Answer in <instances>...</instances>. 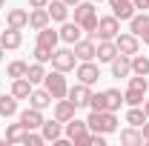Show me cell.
Returning <instances> with one entry per match:
<instances>
[{
	"label": "cell",
	"instance_id": "6da1fadb",
	"mask_svg": "<svg viewBox=\"0 0 149 146\" xmlns=\"http://www.w3.org/2000/svg\"><path fill=\"white\" fill-rule=\"evenodd\" d=\"M74 23H80V29L86 35H92L97 29V3L95 0H80L74 6Z\"/></svg>",
	"mask_w": 149,
	"mask_h": 146
},
{
	"label": "cell",
	"instance_id": "7a4b0ae2",
	"mask_svg": "<svg viewBox=\"0 0 149 146\" xmlns=\"http://www.w3.org/2000/svg\"><path fill=\"white\" fill-rule=\"evenodd\" d=\"M86 123L92 132H100V135H112V132H118V112H95L89 109V117H86Z\"/></svg>",
	"mask_w": 149,
	"mask_h": 146
},
{
	"label": "cell",
	"instance_id": "3957f363",
	"mask_svg": "<svg viewBox=\"0 0 149 146\" xmlns=\"http://www.w3.org/2000/svg\"><path fill=\"white\" fill-rule=\"evenodd\" d=\"M149 92V80L143 74H129V83H126V92H123V103L126 106H141L143 97Z\"/></svg>",
	"mask_w": 149,
	"mask_h": 146
},
{
	"label": "cell",
	"instance_id": "277c9868",
	"mask_svg": "<svg viewBox=\"0 0 149 146\" xmlns=\"http://www.w3.org/2000/svg\"><path fill=\"white\" fill-rule=\"evenodd\" d=\"M63 135L72 140V146H89V123L86 120H77V117L66 120L63 123Z\"/></svg>",
	"mask_w": 149,
	"mask_h": 146
},
{
	"label": "cell",
	"instance_id": "5b68a950",
	"mask_svg": "<svg viewBox=\"0 0 149 146\" xmlns=\"http://www.w3.org/2000/svg\"><path fill=\"white\" fill-rule=\"evenodd\" d=\"M118 35H120V20L115 15H106V17H97V29L89 37L92 40H115Z\"/></svg>",
	"mask_w": 149,
	"mask_h": 146
},
{
	"label": "cell",
	"instance_id": "8992f818",
	"mask_svg": "<svg viewBox=\"0 0 149 146\" xmlns=\"http://www.w3.org/2000/svg\"><path fill=\"white\" fill-rule=\"evenodd\" d=\"M74 66H77V57H74L72 46H57L55 52H52V69L57 72H74Z\"/></svg>",
	"mask_w": 149,
	"mask_h": 146
},
{
	"label": "cell",
	"instance_id": "52a82bcc",
	"mask_svg": "<svg viewBox=\"0 0 149 146\" xmlns=\"http://www.w3.org/2000/svg\"><path fill=\"white\" fill-rule=\"evenodd\" d=\"M43 86L49 89V95H52L55 100L66 97V92H69V83H66V72H57V69L46 72V77H43Z\"/></svg>",
	"mask_w": 149,
	"mask_h": 146
},
{
	"label": "cell",
	"instance_id": "ba28073f",
	"mask_svg": "<svg viewBox=\"0 0 149 146\" xmlns=\"http://www.w3.org/2000/svg\"><path fill=\"white\" fill-rule=\"evenodd\" d=\"M74 77H77L80 83H86V86H95V83L100 80V66H97L95 60H77Z\"/></svg>",
	"mask_w": 149,
	"mask_h": 146
},
{
	"label": "cell",
	"instance_id": "9c48e42d",
	"mask_svg": "<svg viewBox=\"0 0 149 146\" xmlns=\"http://www.w3.org/2000/svg\"><path fill=\"white\" fill-rule=\"evenodd\" d=\"M129 32L138 37L141 43L149 46V15L146 12H135V15L129 17Z\"/></svg>",
	"mask_w": 149,
	"mask_h": 146
},
{
	"label": "cell",
	"instance_id": "30bf717a",
	"mask_svg": "<svg viewBox=\"0 0 149 146\" xmlns=\"http://www.w3.org/2000/svg\"><path fill=\"white\" fill-rule=\"evenodd\" d=\"M0 46H3L6 52L20 49V46H23V29H12V26L0 29Z\"/></svg>",
	"mask_w": 149,
	"mask_h": 146
},
{
	"label": "cell",
	"instance_id": "8fae6325",
	"mask_svg": "<svg viewBox=\"0 0 149 146\" xmlns=\"http://www.w3.org/2000/svg\"><path fill=\"white\" fill-rule=\"evenodd\" d=\"M83 35H86V32L80 29V23H74V20H63V23H60V43L74 46Z\"/></svg>",
	"mask_w": 149,
	"mask_h": 146
},
{
	"label": "cell",
	"instance_id": "7c38bea8",
	"mask_svg": "<svg viewBox=\"0 0 149 146\" xmlns=\"http://www.w3.org/2000/svg\"><path fill=\"white\" fill-rule=\"evenodd\" d=\"M66 97L72 100L77 109H80V106H89V97H92V86H86V83H80V80H77L74 86H69Z\"/></svg>",
	"mask_w": 149,
	"mask_h": 146
},
{
	"label": "cell",
	"instance_id": "4fadbf2b",
	"mask_svg": "<svg viewBox=\"0 0 149 146\" xmlns=\"http://www.w3.org/2000/svg\"><path fill=\"white\" fill-rule=\"evenodd\" d=\"M115 43H118V52H120V55H138V52H141V40H138V37L132 35V32H120V35L115 37Z\"/></svg>",
	"mask_w": 149,
	"mask_h": 146
},
{
	"label": "cell",
	"instance_id": "5bb4252c",
	"mask_svg": "<svg viewBox=\"0 0 149 146\" xmlns=\"http://www.w3.org/2000/svg\"><path fill=\"white\" fill-rule=\"evenodd\" d=\"M72 52H74L77 60H95V55H97V40H92V37H80V40L72 46Z\"/></svg>",
	"mask_w": 149,
	"mask_h": 146
},
{
	"label": "cell",
	"instance_id": "9a60e30c",
	"mask_svg": "<svg viewBox=\"0 0 149 146\" xmlns=\"http://www.w3.org/2000/svg\"><path fill=\"white\" fill-rule=\"evenodd\" d=\"M106 3H109V9H112V15H115V17H118V20H129L132 15H135V12H138V9H135V3H132V0H106Z\"/></svg>",
	"mask_w": 149,
	"mask_h": 146
},
{
	"label": "cell",
	"instance_id": "2e32d148",
	"mask_svg": "<svg viewBox=\"0 0 149 146\" xmlns=\"http://www.w3.org/2000/svg\"><path fill=\"white\" fill-rule=\"evenodd\" d=\"M52 103H55V97L49 95V89H46V86H43V89H32V95H29V106H35V109H40V112H46Z\"/></svg>",
	"mask_w": 149,
	"mask_h": 146
},
{
	"label": "cell",
	"instance_id": "e0dca14e",
	"mask_svg": "<svg viewBox=\"0 0 149 146\" xmlns=\"http://www.w3.org/2000/svg\"><path fill=\"white\" fill-rule=\"evenodd\" d=\"M118 57V43L115 40H97V55H95V60L97 63H112Z\"/></svg>",
	"mask_w": 149,
	"mask_h": 146
},
{
	"label": "cell",
	"instance_id": "ac0fdd59",
	"mask_svg": "<svg viewBox=\"0 0 149 146\" xmlns=\"http://www.w3.org/2000/svg\"><path fill=\"white\" fill-rule=\"evenodd\" d=\"M40 135H43V140H46V143H55L57 138H63V123H60L57 117H52V120H43Z\"/></svg>",
	"mask_w": 149,
	"mask_h": 146
},
{
	"label": "cell",
	"instance_id": "d6986e66",
	"mask_svg": "<svg viewBox=\"0 0 149 146\" xmlns=\"http://www.w3.org/2000/svg\"><path fill=\"white\" fill-rule=\"evenodd\" d=\"M74 115H77V106H74L69 97H60V100H55V117L60 120V123L72 120Z\"/></svg>",
	"mask_w": 149,
	"mask_h": 146
},
{
	"label": "cell",
	"instance_id": "ffe728a7",
	"mask_svg": "<svg viewBox=\"0 0 149 146\" xmlns=\"http://www.w3.org/2000/svg\"><path fill=\"white\" fill-rule=\"evenodd\" d=\"M109 69H112V77H129L132 74V57L118 52V57L109 63Z\"/></svg>",
	"mask_w": 149,
	"mask_h": 146
},
{
	"label": "cell",
	"instance_id": "44dd1931",
	"mask_svg": "<svg viewBox=\"0 0 149 146\" xmlns=\"http://www.w3.org/2000/svg\"><path fill=\"white\" fill-rule=\"evenodd\" d=\"M43 120H46V117H43V112L35 109V106H29V109L20 112V123H23L26 129H40V126H43Z\"/></svg>",
	"mask_w": 149,
	"mask_h": 146
},
{
	"label": "cell",
	"instance_id": "7402d4cb",
	"mask_svg": "<svg viewBox=\"0 0 149 146\" xmlns=\"http://www.w3.org/2000/svg\"><path fill=\"white\" fill-rule=\"evenodd\" d=\"M32 89H35V83H32L29 77H15V80H12V89H9V92H12L17 100H29Z\"/></svg>",
	"mask_w": 149,
	"mask_h": 146
},
{
	"label": "cell",
	"instance_id": "603a6c76",
	"mask_svg": "<svg viewBox=\"0 0 149 146\" xmlns=\"http://www.w3.org/2000/svg\"><path fill=\"white\" fill-rule=\"evenodd\" d=\"M46 12H49L52 23H63V20H69V6H66L63 0H49Z\"/></svg>",
	"mask_w": 149,
	"mask_h": 146
},
{
	"label": "cell",
	"instance_id": "cb8c5ba5",
	"mask_svg": "<svg viewBox=\"0 0 149 146\" xmlns=\"http://www.w3.org/2000/svg\"><path fill=\"white\" fill-rule=\"evenodd\" d=\"M6 26H12V29H26V26H29V12H26V9H9V12H6Z\"/></svg>",
	"mask_w": 149,
	"mask_h": 146
},
{
	"label": "cell",
	"instance_id": "d4e9b609",
	"mask_svg": "<svg viewBox=\"0 0 149 146\" xmlns=\"http://www.w3.org/2000/svg\"><path fill=\"white\" fill-rule=\"evenodd\" d=\"M49 23H52V17H49L46 9H32V12H29V29L40 32V29H46Z\"/></svg>",
	"mask_w": 149,
	"mask_h": 146
},
{
	"label": "cell",
	"instance_id": "484cf974",
	"mask_svg": "<svg viewBox=\"0 0 149 146\" xmlns=\"http://www.w3.org/2000/svg\"><path fill=\"white\" fill-rule=\"evenodd\" d=\"M37 43H40V46H49V49H57V43H60V32H55L52 23H49L46 29L37 32Z\"/></svg>",
	"mask_w": 149,
	"mask_h": 146
},
{
	"label": "cell",
	"instance_id": "4316f807",
	"mask_svg": "<svg viewBox=\"0 0 149 146\" xmlns=\"http://www.w3.org/2000/svg\"><path fill=\"white\" fill-rule=\"evenodd\" d=\"M120 143H123V146H141V143H143V132H141L138 126L120 129Z\"/></svg>",
	"mask_w": 149,
	"mask_h": 146
},
{
	"label": "cell",
	"instance_id": "83f0119b",
	"mask_svg": "<svg viewBox=\"0 0 149 146\" xmlns=\"http://www.w3.org/2000/svg\"><path fill=\"white\" fill-rule=\"evenodd\" d=\"M17 97L9 92V95H0V117H15L17 115Z\"/></svg>",
	"mask_w": 149,
	"mask_h": 146
},
{
	"label": "cell",
	"instance_id": "f1b7e54d",
	"mask_svg": "<svg viewBox=\"0 0 149 146\" xmlns=\"http://www.w3.org/2000/svg\"><path fill=\"white\" fill-rule=\"evenodd\" d=\"M26 132H29V129L23 126V123H9V126H6V143H23V138H26Z\"/></svg>",
	"mask_w": 149,
	"mask_h": 146
},
{
	"label": "cell",
	"instance_id": "f546056e",
	"mask_svg": "<svg viewBox=\"0 0 149 146\" xmlns=\"http://www.w3.org/2000/svg\"><path fill=\"white\" fill-rule=\"evenodd\" d=\"M126 123H129V126H143V123H146V112H143V106H129V109H126Z\"/></svg>",
	"mask_w": 149,
	"mask_h": 146
},
{
	"label": "cell",
	"instance_id": "4dcf8cb0",
	"mask_svg": "<svg viewBox=\"0 0 149 146\" xmlns=\"http://www.w3.org/2000/svg\"><path fill=\"white\" fill-rule=\"evenodd\" d=\"M103 97H106V109H109V112H118L120 106H123V95H120V89H103Z\"/></svg>",
	"mask_w": 149,
	"mask_h": 146
},
{
	"label": "cell",
	"instance_id": "1f68e13d",
	"mask_svg": "<svg viewBox=\"0 0 149 146\" xmlns=\"http://www.w3.org/2000/svg\"><path fill=\"white\" fill-rule=\"evenodd\" d=\"M132 74H143L149 77V55H132Z\"/></svg>",
	"mask_w": 149,
	"mask_h": 146
},
{
	"label": "cell",
	"instance_id": "d6a6232c",
	"mask_svg": "<svg viewBox=\"0 0 149 146\" xmlns=\"http://www.w3.org/2000/svg\"><path fill=\"white\" fill-rule=\"evenodd\" d=\"M26 69H29L26 60H12V63L6 66V77H9V80H15V77H26Z\"/></svg>",
	"mask_w": 149,
	"mask_h": 146
},
{
	"label": "cell",
	"instance_id": "836d02e7",
	"mask_svg": "<svg viewBox=\"0 0 149 146\" xmlns=\"http://www.w3.org/2000/svg\"><path fill=\"white\" fill-rule=\"evenodd\" d=\"M26 77H29V80H32V83H43V77H46V69H43V63H29V69H26Z\"/></svg>",
	"mask_w": 149,
	"mask_h": 146
},
{
	"label": "cell",
	"instance_id": "e575fe53",
	"mask_svg": "<svg viewBox=\"0 0 149 146\" xmlns=\"http://www.w3.org/2000/svg\"><path fill=\"white\" fill-rule=\"evenodd\" d=\"M52 52H55V49L37 43V46H35V60H37V63H52Z\"/></svg>",
	"mask_w": 149,
	"mask_h": 146
},
{
	"label": "cell",
	"instance_id": "d590c367",
	"mask_svg": "<svg viewBox=\"0 0 149 146\" xmlns=\"http://www.w3.org/2000/svg\"><path fill=\"white\" fill-rule=\"evenodd\" d=\"M89 109H95V112H103V109H106V97H103V92H92V97H89Z\"/></svg>",
	"mask_w": 149,
	"mask_h": 146
},
{
	"label": "cell",
	"instance_id": "8d00e7d4",
	"mask_svg": "<svg viewBox=\"0 0 149 146\" xmlns=\"http://www.w3.org/2000/svg\"><path fill=\"white\" fill-rule=\"evenodd\" d=\"M49 0H29V9H46Z\"/></svg>",
	"mask_w": 149,
	"mask_h": 146
},
{
	"label": "cell",
	"instance_id": "74e56055",
	"mask_svg": "<svg viewBox=\"0 0 149 146\" xmlns=\"http://www.w3.org/2000/svg\"><path fill=\"white\" fill-rule=\"evenodd\" d=\"M132 3H135L138 12H146V9H149V0H132Z\"/></svg>",
	"mask_w": 149,
	"mask_h": 146
},
{
	"label": "cell",
	"instance_id": "f35d334b",
	"mask_svg": "<svg viewBox=\"0 0 149 146\" xmlns=\"http://www.w3.org/2000/svg\"><path fill=\"white\" fill-rule=\"evenodd\" d=\"M141 132H143V143H149V117H146V123L141 126Z\"/></svg>",
	"mask_w": 149,
	"mask_h": 146
},
{
	"label": "cell",
	"instance_id": "ab89813d",
	"mask_svg": "<svg viewBox=\"0 0 149 146\" xmlns=\"http://www.w3.org/2000/svg\"><path fill=\"white\" fill-rule=\"evenodd\" d=\"M63 3H66V6H69V9H74V6H77V3H80V0H63Z\"/></svg>",
	"mask_w": 149,
	"mask_h": 146
},
{
	"label": "cell",
	"instance_id": "60d3db41",
	"mask_svg": "<svg viewBox=\"0 0 149 146\" xmlns=\"http://www.w3.org/2000/svg\"><path fill=\"white\" fill-rule=\"evenodd\" d=\"M141 106H143V112H146V117H149V100H143Z\"/></svg>",
	"mask_w": 149,
	"mask_h": 146
},
{
	"label": "cell",
	"instance_id": "b9f144b4",
	"mask_svg": "<svg viewBox=\"0 0 149 146\" xmlns=\"http://www.w3.org/2000/svg\"><path fill=\"white\" fill-rule=\"evenodd\" d=\"M3 55H6V49H3V46H0V63H3Z\"/></svg>",
	"mask_w": 149,
	"mask_h": 146
},
{
	"label": "cell",
	"instance_id": "7bdbcfd3",
	"mask_svg": "<svg viewBox=\"0 0 149 146\" xmlns=\"http://www.w3.org/2000/svg\"><path fill=\"white\" fill-rule=\"evenodd\" d=\"M3 6H6V0H0V9H3Z\"/></svg>",
	"mask_w": 149,
	"mask_h": 146
},
{
	"label": "cell",
	"instance_id": "ee69618b",
	"mask_svg": "<svg viewBox=\"0 0 149 146\" xmlns=\"http://www.w3.org/2000/svg\"><path fill=\"white\" fill-rule=\"evenodd\" d=\"M95 3H103V0H95Z\"/></svg>",
	"mask_w": 149,
	"mask_h": 146
},
{
	"label": "cell",
	"instance_id": "f6af8a7d",
	"mask_svg": "<svg viewBox=\"0 0 149 146\" xmlns=\"http://www.w3.org/2000/svg\"><path fill=\"white\" fill-rule=\"evenodd\" d=\"M0 29H3V20H0Z\"/></svg>",
	"mask_w": 149,
	"mask_h": 146
}]
</instances>
